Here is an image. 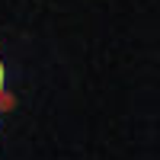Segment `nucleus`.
<instances>
[{"label": "nucleus", "mask_w": 160, "mask_h": 160, "mask_svg": "<svg viewBox=\"0 0 160 160\" xmlns=\"http://www.w3.org/2000/svg\"><path fill=\"white\" fill-rule=\"evenodd\" d=\"M0 96H3V64H0Z\"/></svg>", "instance_id": "1"}, {"label": "nucleus", "mask_w": 160, "mask_h": 160, "mask_svg": "<svg viewBox=\"0 0 160 160\" xmlns=\"http://www.w3.org/2000/svg\"><path fill=\"white\" fill-rule=\"evenodd\" d=\"M0 106H3V96H0Z\"/></svg>", "instance_id": "2"}]
</instances>
